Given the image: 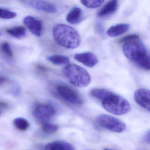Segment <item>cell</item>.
Here are the masks:
<instances>
[{"label": "cell", "instance_id": "cell-1", "mask_svg": "<svg viewBox=\"0 0 150 150\" xmlns=\"http://www.w3.org/2000/svg\"><path fill=\"white\" fill-rule=\"evenodd\" d=\"M90 93L92 96L100 101L103 108L111 114L124 115L128 113L131 108L127 100L108 89L95 88L91 90Z\"/></svg>", "mask_w": 150, "mask_h": 150}, {"label": "cell", "instance_id": "cell-2", "mask_svg": "<svg viewBox=\"0 0 150 150\" xmlns=\"http://www.w3.org/2000/svg\"><path fill=\"white\" fill-rule=\"evenodd\" d=\"M122 49L125 56L130 61L144 70H150L149 53L139 38L125 43Z\"/></svg>", "mask_w": 150, "mask_h": 150}, {"label": "cell", "instance_id": "cell-3", "mask_svg": "<svg viewBox=\"0 0 150 150\" xmlns=\"http://www.w3.org/2000/svg\"><path fill=\"white\" fill-rule=\"evenodd\" d=\"M52 35L56 43L66 49H76L81 43V38L78 31L64 23L55 25L52 29Z\"/></svg>", "mask_w": 150, "mask_h": 150}, {"label": "cell", "instance_id": "cell-4", "mask_svg": "<svg viewBox=\"0 0 150 150\" xmlns=\"http://www.w3.org/2000/svg\"><path fill=\"white\" fill-rule=\"evenodd\" d=\"M63 72L68 81L77 87H86L91 82L89 73L78 65L68 64L64 67Z\"/></svg>", "mask_w": 150, "mask_h": 150}, {"label": "cell", "instance_id": "cell-5", "mask_svg": "<svg viewBox=\"0 0 150 150\" xmlns=\"http://www.w3.org/2000/svg\"><path fill=\"white\" fill-rule=\"evenodd\" d=\"M96 122L103 128L113 132H122L126 128L124 123L109 115H100L96 118Z\"/></svg>", "mask_w": 150, "mask_h": 150}, {"label": "cell", "instance_id": "cell-6", "mask_svg": "<svg viewBox=\"0 0 150 150\" xmlns=\"http://www.w3.org/2000/svg\"><path fill=\"white\" fill-rule=\"evenodd\" d=\"M57 94L59 97L67 102L74 105H81L83 100L79 93L69 86L60 85L56 89Z\"/></svg>", "mask_w": 150, "mask_h": 150}, {"label": "cell", "instance_id": "cell-7", "mask_svg": "<svg viewBox=\"0 0 150 150\" xmlns=\"http://www.w3.org/2000/svg\"><path fill=\"white\" fill-rule=\"evenodd\" d=\"M56 114V110L52 105L42 104L38 105L34 110L33 115L42 123H47Z\"/></svg>", "mask_w": 150, "mask_h": 150}, {"label": "cell", "instance_id": "cell-8", "mask_svg": "<svg viewBox=\"0 0 150 150\" xmlns=\"http://www.w3.org/2000/svg\"><path fill=\"white\" fill-rule=\"evenodd\" d=\"M26 4L36 10L49 13H56L58 11L56 6L49 1L37 0L29 1L26 2Z\"/></svg>", "mask_w": 150, "mask_h": 150}, {"label": "cell", "instance_id": "cell-9", "mask_svg": "<svg viewBox=\"0 0 150 150\" xmlns=\"http://www.w3.org/2000/svg\"><path fill=\"white\" fill-rule=\"evenodd\" d=\"M134 99L139 106L150 111V93L149 89L144 88L138 89L134 93Z\"/></svg>", "mask_w": 150, "mask_h": 150}, {"label": "cell", "instance_id": "cell-10", "mask_svg": "<svg viewBox=\"0 0 150 150\" xmlns=\"http://www.w3.org/2000/svg\"><path fill=\"white\" fill-rule=\"evenodd\" d=\"M23 23L29 30L35 35L41 36L42 30V22L30 16L23 19Z\"/></svg>", "mask_w": 150, "mask_h": 150}, {"label": "cell", "instance_id": "cell-11", "mask_svg": "<svg viewBox=\"0 0 150 150\" xmlns=\"http://www.w3.org/2000/svg\"><path fill=\"white\" fill-rule=\"evenodd\" d=\"M74 58L78 62L89 68L93 67L98 63V58L96 56L89 52L75 54Z\"/></svg>", "mask_w": 150, "mask_h": 150}, {"label": "cell", "instance_id": "cell-12", "mask_svg": "<svg viewBox=\"0 0 150 150\" xmlns=\"http://www.w3.org/2000/svg\"><path fill=\"white\" fill-rule=\"evenodd\" d=\"M117 1H108L97 13L98 17H105L114 14L118 8Z\"/></svg>", "mask_w": 150, "mask_h": 150}, {"label": "cell", "instance_id": "cell-13", "mask_svg": "<svg viewBox=\"0 0 150 150\" xmlns=\"http://www.w3.org/2000/svg\"><path fill=\"white\" fill-rule=\"evenodd\" d=\"M130 27V25L128 23H119L110 28L106 33L110 37H116L127 32Z\"/></svg>", "mask_w": 150, "mask_h": 150}, {"label": "cell", "instance_id": "cell-14", "mask_svg": "<svg viewBox=\"0 0 150 150\" xmlns=\"http://www.w3.org/2000/svg\"><path fill=\"white\" fill-rule=\"evenodd\" d=\"M82 18V10L78 7H74L67 14L66 20L71 24H75L79 23Z\"/></svg>", "mask_w": 150, "mask_h": 150}, {"label": "cell", "instance_id": "cell-15", "mask_svg": "<svg viewBox=\"0 0 150 150\" xmlns=\"http://www.w3.org/2000/svg\"><path fill=\"white\" fill-rule=\"evenodd\" d=\"M47 59L53 64L57 65H67L70 63V59L66 56L61 55H54L50 56Z\"/></svg>", "mask_w": 150, "mask_h": 150}, {"label": "cell", "instance_id": "cell-16", "mask_svg": "<svg viewBox=\"0 0 150 150\" xmlns=\"http://www.w3.org/2000/svg\"><path fill=\"white\" fill-rule=\"evenodd\" d=\"M7 33L18 39L23 38L26 35V29L22 26L15 27L6 30Z\"/></svg>", "mask_w": 150, "mask_h": 150}, {"label": "cell", "instance_id": "cell-17", "mask_svg": "<svg viewBox=\"0 0 150 150\" xmlns=\"http://www.w3.org/2000/svg\"><path fill=\"white\" fill-rule=\"evenodd\" d=\"M13 124L16 128L21 131L26 130L30 126L28 122L23 117L15 118L14 120Z\"/></svg>", "mask_w": 150, "mask_h": 150}, {"label": "cell", "instance_id": "cell-18", "mask_svg": "<svg viewBox=\"0 0 150 150\" xmlns=\"http://www.w3.org/2000/svg\"><path fill=\"white\" fill-rule=\"evenodd\" d=\"M102 0H96V1H81V2L84 6L87 8H96L100 6L104 2Z\"/></svg>", "mask_w": 150, "mask_h": 150}, {"label": "cell", "instance_id": "cell-19", "mask_svg": "<svg viewBox=\"0 0 150 150\" xmlns=\"http://www.w3.org/2000/svg\"><path fill=\"white\" fill-rule=\"evenodd\" d=\"M17 16L15 12H12L6 9L0 8V18L6 20L13 19Z\"/></svg>", "mask_w": 150, "mask_h": 150}, {"label": "cell", "instance_id": "cell-20", "mask_svg": "<svg viewBox=\"0 0 150 150\" xmlns=\"http://www.w3.org/2000/svg\"><path fill=\"white\" fill-rule=\"evenodd\" d=\"M42 129L46 133H52L55 132L58 129V126L55 125L51 124L49 123L42 124Z\"/></svg>", "mask_w": 150, "mask_h": 150}, {"label": "cell", "instance_id": "cell-21", "mask_svg": "<svg viewBox=\"0 0 150 150\" xmlns=\"http://www.w3.org/2000/svg\"><path fill=\"white\" fill-rule=\"evenodd\" d=\"M1 49L2 52L8 57H13V52L10 45L8 42H3L1 45Z\"/></svg>", "mask_w": 150, "mask_h": 150}, {"label": "cell", "instance_id": "cell-22", "mask_svg": "<svg viewBox=\"0 0 150 150\" xmlns=\"http://www.w3.org/2000/svg\"><path fill=\"white\" fill-rule=\"evenodd\" d=\"M45 150H63L62 146L59 141L49 143L45 146Z\"/></svg>", "mask_w": 150, "mask_h": 150}, {"label": "cell", "instance_id": "cell-23", "mask_svg": "<svg viewBox=\"0 0 150 150\" xmlns=\"http://www.w3.org/2000/svg\"><path fill=\"white\" fill-rule=\"evenodd\" d=\"M139 36L138 35H135V34L128 35L122 38L120 40V43L124 44L125 43L127 42L135 40V39H139Z\"/></svg>", "mask_w": 150, "mask_h": 150}, {"label": "cell", "instance_id": "cell-24", "mask_svg": "<svg viewBox=\"0 0 150 150\" xmlns=\"http://www.w3.org/2000/svg\"><path fill=\"white\" fill-rule=\"evenodd\" d=\"M62 146L63 150H75L74 147L70 143L64 141H59Z\"/></svg>", "mask_w": 150, "mask_h": 150}, {"label": "cell", "instance_id": "cell-25", "mask_svg": "<svg viewBox=\"0 0 150 150\" xmlns=\"http://www.w3.org/2000/svg\"><path fill=\"white\" fill-rule=\"evenodd\" d=\"M150 131H148L145 135L144 137V140L146 143L150 144Z\"/></svg>", "mask_w": 150, "mask_h": 150}, {"label": "cell", "instance_id": "cell-26", "mask_svg": "<svg viewBox=\"0 0 150 150\" xmlns=\"http://www.w3.org/2000/svg\"><path fill=\"white\" fill-rule=\"evenodd\" d=\"M6 106V105L5 103L0 102V108H5ZM1 110H0V115H1Z\"/></svg>", "mask_w": 150, "mask_h": 150}, {"label": "cell", "instance_id": "cell-27", "mask_svg": "<svg viewBox=\"0 0 150 150\" xmlns=\"http://www.w3.org/2000/svg\"><path fill=\"white\" fill-rule=\"evenodd\" d=\"M38 68H39V69H40V70H42V71H47V69H46L45 67H44L42 66H39L38 67Z\"/></svg>", "mask_w": 150, "mask_h": 150}, {"label": "cell", "instance_id": "cell-28", "mask_svg": "<svg viewBox=\"0 0 150 150\" xmlns=\"http://www.w3.org/2000/svg\"><path fill=\"white\" fill-rule=\"evenodd\" d=\"M2 35V32H1V31L0 30V36Z\"/></svg>", "mask_w": 150, "mask_h": 150}, {"label": "cell", "instance_id": "cell-29", "mask_svg": "<svg viewBox=\"0 0 150 150\" xmlns=\"http://www.w3.org/2000/svg\"><path fill=\"white\" fill-rule=\"evenodd\" d=\"M103 150H110V149H104Z\"/></svg>", "mask_w": 150, "mask_h": 150}, {"label": "cell", "instance_id": "cell-30", "mask_svg": "<svg viewBox=\"0 0 150 150\" xmlns=\"http://www.w3.org/2000/svg\"></svg>", "mask_w": 150, "mask_h": 150}]
</instances>
